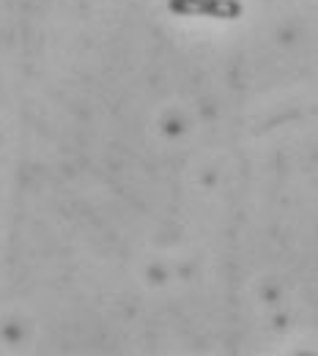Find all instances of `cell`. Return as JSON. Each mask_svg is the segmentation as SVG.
I'll use <instances>...</instances> for the list:
<instances>
[{
    "instance_id": "6da1fadb",
    "label": "cell",
    "mask_w": 318,
    "mask_h": 356,
    "mask_svg": "<svg viewBox=\"0 0 318 356\" xmlns=\"http://www.w3.org/2000/svg\"><path fill=\"white\" fill-rule=\"evenodd\" d=\"M168 8L179 17H212V19L241 17V3L239 0H170Z\"/></svg>"
}]
</instances>
